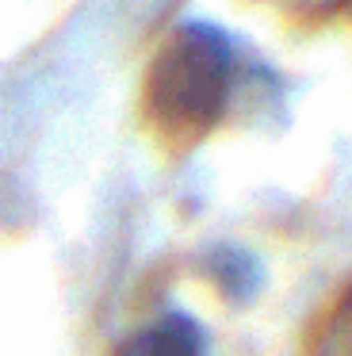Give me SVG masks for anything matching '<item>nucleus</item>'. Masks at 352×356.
<instances>
[{"label":"nucleus","instance_id":"f257e3e1","mask_svg":"<svg viewBox=\"0 0 352 356\" xmlns=\"http://www.w3.org/2000/svg\"><path fill=\"white\" fill-rule=\"evenodd\" d=\"M237 88V47L222 27L184 19L161 39L142 77V119L168 149H191L222 123Z\"/></svg>","mask_w":352,"mask_h":356},{"label":"nucleus","instance_id":"f03ea898","mask_svg":"<svg viewBox=\"0 0 352 356\" xmlns=\"http://www.w3.org/2000/svg\"><path fill=\"white\" fill-rule=\"evenodd\" d=\"M115 356H207V333L195 318L173 310V314H161L157 322L130 333L115 348Z\"/></svg>","mask_w":352,"mask_h":356},{"label":"nucleus","instance_id":"7ed1b4c3","mask_svg":"<svg viewBox=\"0 0 352 356\" xmlns=\"http://www.w3.org/2000/svg\"><path fill=\"white\" fill-rule=\"evenodd\" d=\"M211 280L230 299H249L257 291V261L241 249H218L211 257Z\"/></svg>","mask_w":352,"mask_h":356},{"label":"nucleus","instance_id":"20e7f679","mask_svg":"<svg viewBox=\"0 0 352 356\" xmlns=\"http://www.w3.org/2000/svg\"><path fill=\"white\" fill-rule=\"evenodd\" d=\"M314 356H352V287L326 314L318 337H314Z\"/></svg>","mask_w":352,"mask_h":356},{"label":"nucleus","instance_id":"39448f33","mask_svg":"<svg viewBox=\"0 0 352 356\" xmlns=\"http://www.w3.org/2000/svg\"><path fill=\"white\" fill-rule=\"evenodd\" d=\"M352 19V0H306V24H333V19Z\"/></svg>","mask_w":352,"mask_h":356}]
</instances>
